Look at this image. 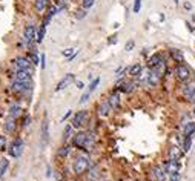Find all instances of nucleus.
Instances as JSON below:
<instances>
[{"label":"nucleus","instance_id":"obj_12","mask_svg":"<svg viewBox=\"0 0 195 181\" xmlns=\"http://www.w3.org/2000/svg\"><path fill=\"white\" fill-rule=\"evenodd\" d=\"M51 3H52V0H32V9H34V13L37 16L42 17L48 11Z\"/></svg>","mask_w":195,"mask_h":181},{"label":"nucleus","instance_id":"obj_35","mask_svg":"<svg viewBox=\"0 0 195 181\" xmlns=\"http://www.w3.org/2000/svg\"><path fill=\"white\" fill-rule=\"evenodd\" d=\"M100 80H102L100 77H95V78H94V80H92V81L89 83V86H88L86 89H89L91 92H94V90H95L97 87H99V84H100Z\"/></svg>","mask_w":195,"mask_h":181},{"label":"nucleus","instance_id":"obj_37","mask_svg":"<svg viewBox=\"0 0 195 181\" xmlns=\"http://www.w3.org/2000/svg\"><path fill=\"white\" fill-rule=\"evenodd\" d=\"M52 19H54V17H51V16H49L48 13H45V14H43V16L40 17V23H42V25H45V26L48 28V25H49V23L52 22Z\"/></svg>","mask_w":195,"mask_h":181},{"label":"nucleus","instance_id":"obj_27","mask_svg":"<svg viewBox=\"0 0 195 181\" xmlns=\"http://www.w3.org/2000/svg\"><path fill=\"white\" fill-rule=\"evenodd\" d=\"M141 72H143V66H141L140 63H135V65L129 66L128 75H129V77H132V78H137V77H140V74H141Z\"/></svg>","mask_w":195,"mask_h":181},{"label":"nucleus","instance_id":"obj_33","mask_svg":"<svg viewBox=\"0 0 195 181\" xmlns=\"http://www.w3.org/2000/svg\"><path fill=\"white\" fill-rule=\"evenodd\" d=\"M72 131H74V127H72V124L69 123V124H66V127H65V131H63V143H68V140L69 138H72Z\"/></svg>","mask_w":195,"mask_h":181},{"label":"nucleus","instance_id":"obj_49","mask_svg":"<svg viewBox=\"0 0 195 181\" xmlns=\"http://www.w3.org/2000/svg\"><path fill=\"white\" fill-rule=\"evenodd\" d=\"M31 124V117L29 115H25V118H23V123H22V127L25 129V127H28Z\"/></svg>","mask_w":195,"mask_h":181},{"label":"nucleus","instance_id":"obj_55","mask_svg":"<svg viewBox=\"0 0 195 181\" xmlns=\"http://www.w3.org/2000/svg\"><path fill=\"white\" fill-rule=\"evenodd\" d=\"M193 114H195V109H193Z\"/></svg>","mask_w":195,"mask_h":181},{"label":"nucleus","instance_id":"obj_6","mask_svg":"<svg viewBox=\"0 0 195 181\" xmlns=\"http://www.w3.org/2000/svg\"><path fill=\"white\" fill-rule=\"evenodd\" d=\"M137 84L138 83H135L132 80H126L125 77H122L115 83V90H118L120 94H132L137 87Z\"/></svg>","mask_w":195,"mask_h":181},{"label":"nucleus","instance_id":"obj_19","mask_svg":"<svg viewBox=\"0 0 195 181\" xmlns=\"http://www.w3.org/2000/svg\"><path fill=\"white\" fill-rule=\"evenodd\" d=\"M86 173H88V179L89 181H97L99 178H102V172H100V166L99 164H92L91 163V167H89V170Z\"/></svg>","mask_w":195,"mask_h":181},{"label":"nucleus","instance_id":"obj_34","mask_svg":"<svg viewBox=\"0 0 195 181\" xmlns=\"http://www.w3.org/2000/svg\"><path fill=\"white\" fill-rule=\"evenodd\" d=\"M94 5H95V0H80V6L88 9V11L91 8H94Z\"/></svg>","mask_w":195,"mask_h":181},{"label":"nucleus","instance_id":"obj_30","mask_svg":"<svg viewBox=\"0 0 195 181\" xmlns=\"http://www.w3.org/2000/svg\"><path fill=\"white\" fill-rule=\"evenodd\" d=\"M8 169H9V158H6V157L0 158V179L6 175Z\"/></svg>","mask_w":195,"mask_h":181},{"label":"nucleus","instance_id":"obj_39","mask_svg":"<svg viewBox=\"0 0 195 181\" xmlns=\"http://www.w3.org/2000/svg\"><path fill=\"white\" fill-rule=\"evenodd\" d=\"M181 178V173L180 172H172V173H167V181H180Z\"/></svg>","mask_w":195,"mask_h":181},{"label":"nucleus","instance_id":"obj_36","mask_svg":"<svg viewBox=\"0 0 195 181\" xmlns=\"http://www.w3.org/2000/svg\"><path fill=\"white\" fill-rule=\"evenodd\" d=\"M6 149H8V138H6V135L0 134V152L6 150Z\"/></svg>","mask_w":195,"mask_h":181},{"label":"nucleus","instance_id":"obj_26","mask_svg":"<svg viewBox=\"0 0 195 181\" xmlns=\"http://www.w3.org/2000/svg\"><path fill=\"white\" fill-rule=\"evenodd\" d=\"M45 35H46V26L40 23V25L37 26V32H36V43H37V45L43 43Z\"/></svg>","mask_w":195,"mask_h":181},{"label":"nucleus","instance_id":"obj_41","mask_svg":"<svg viewBox=\"0 0 195 181\" xmlns=\"http://www.w3.org/2000/svg\"><path fill=\"white\" fill-rule=\"evenodd\" d=\"M141 9V0H134V5H132V13L138 14Z\"/></svg>","mask_w":195,"mask_h":181},{"label":"nucleus","instance_id":"obj_28","mask_svg":"<svg viewBox=\"0 0 195 181\" xmlns=\"http://www.w3.org/2000/svg\"><path fill=\"white\" fill-rule=\"evenodd\" d=\"M160 81H161V75L157 74L155 71H151V69H149V87H155V86H158Z\"/></svg>","mask_w":195,"mask_h":181},{"label":"nucleus","instance_id":"obj_9","mask_svg":"<svg viewBox=\"0 0 195 181\" xmlns=\"http://www.w3.org/2000/svg\"><path fill=\"white\" fill-rule=\"evenodd\" d=\"M11 63L14 65L16 69H29V71H34V68H36L26 55H16L11 60Z\"/></svg>","mask_w":195,"mask_h":181},{"label":"nucleus","instance_id":"obj_18","mask_svg":"<svg viewBox=\"0 0 195 181\" xmlns=\"http://www.w3.org/2000/svg\"><path fill=\"white\" fill-rule=\"evenodd\" d=\"M17 126H19L17 120H16V118L8 117V118H6V121L3 123V132H5V134H16Z\"/></svg>","mask_w":195,"mask_h":181},{"label":"nucleus","instance_id":"obj_44","mask_svg":"<svg viewBox=\"0 0 195 181\" xmlns=\"http://www.w3.org/2000/svg\"><path fill=\"white\" fill-rule=\"evenodd\" d=\"M54 176H55L57 181H65V172H62V170H55Z\"/></svg>","mask_w":195,"mask_h":181},{"label":"nucleus","instance_id":"obj_38","mask_svg":"<svg viewBox=\"0 0 195 181\" xmlns=\"http://www.w3.org/2000/svg\"><path fill=\"white\" fill-rule=\"evenodd\" d=\"M91 95H92V92H91L89 89H86L84 92H83V95L80 97L78 103H80V105H84V103H88V100H89V97H91Z\"/></svg>","mask_w":195,"mask_h":181},{"label":"nucleus","instance_id":"obj_14","mask_svg":"<svg viewBox=\"0 0 195 181\" xmlns=\"http://www.w3.org/2000/svg\"><path fill=\"white\" fill-rule=\"evenodd\" d=\"M163 61H166L164 60V57H163V54L161 52H155V54H152L149 58H148V69H155L158 65H161Z\"/></svg>","mask_w":195,"mask_h":181},{"label":"nucleus","instance_id":"obj_21","mask_svg":"<svg viewBox=\"0 0 195 181\" xmlns=\"http://www.w3.org/2000/svg\"><path fill=\"white\" fill-rule=\"evenodd\" d=\"M95 143H97L95 134H94L92 131H89V132H88V138H86V144H84V149H83V152L89 153L91 150H94V147H95Z\"/></svg>","mask_w":195,"mask_h":181},{"label":"nucleus","instance_id":"obj_57","mask_svg":"<svg viewBox=\"0 0 195 181\" xmlns=\"http://www.w3.org/2000/svg\"><path fill=\"white\" fill-rule=\"evenodd\" d=\"M0 158H2V157H0Z\"/></svg>","mask_w":195,"mask_h":181},{"label":"nucleus","instance_id":"obj_48","mask_svg":"<svg viewBox=\"0 0 195 181\" xmlns=\"http://www.w3.org/2000/svg\"><path fill=\"white\" fill-rule=\"evenodd\" d=\"M183 8H184V11L190 13L192 11V3L189 2V0H184V2H183Z\"/></svg>","mask_w":195,"mask_h":181},{"label":"nucleus","instance_id":"obj_23","mask_svg":"<svg viewBox=\"0 0 195 181\" xmlns=\"http://www.w3.org/2000/svg\"><path fill=\"white\" fill-rule=\"evenodd\" d=\"M32 74L34 71H29V69H16V80H32Z\"/></svg>","mask_w":195,"mask_h":181},{"label":"nucleus","instance_id":"obj_47","mask_svg":"<svg viewBox=\"0 0 195 181\" xmlns=\"http://www.w3.org/2000/svg\"><path fill=\"white\" fill-rule=\"evenodd\" d=\"M72 115H74V112H72V109H69V111H66V114L62 117V120H60V121H62V123H65V121H66L68 118H71Z\"/></svg>","mask_w":195,"mask_h":181},{"label":"nucleus","instance_id":"obj_43","mask_svg":"<svg viewBox=\"0 0 195 181\" xmlns=\"http://www.w3.org/2000/svg\"><path fill=\"white\" fill-rule=\"evenodd\" d=\"M134 48H135V42H134V40H128V42H126V45H125V51L131 52Z\"/></svg>","mask_w":195,"mask_h":181},{"label":"nucleus","instance_id":"obj_3","mask_svg":"<svg viewBox=\"0 0 195 181\" xmlns=\"http://www.w3.org/2000/svg\"><path fill=\"white\" fill-rule=\"evenodd\" d=\"M25 147H26V143L23 140V137H16L9 144H8V153L11 158H20L22 153L25 152Z\"/></svg>","mask_w":195,"mask_h":181},{"label":"nucleus","instance_id":"obj_50","mask_svg":"<svg viewBox=\"0 0 195 181\" xmlns=\"http://www.w3.org/2000/svg\"><path fill=\"white\" fill-rule=\"evenodd\" d=\"M78 54H80V49H77V51H75V52H74V54H72L71 57H68V63H71V61H74V60L77 58V55H78Z\"/></svg>","mask_w":195,"mask_h":181},{"label":"nucleus","instance_id":"obj_16","mask_svg":"<svg viewBox=\"0 0 195 181\" xmlns=\"http://www.w3.org/2000/svg\"><path fill=\"white\" fill-rule=\"evenodd\" d=\"M163 167H164L166 173H172V172H180V169H181V163H180V160H171V158H169L167 161H164Z\"/></svg>","mask_w":195,"mask_h":181},{"label":"nucleus","instance_id":"obj_31","mask_svg":"<svg viewBox=\"0 0 195 181\" xmlns=\"http://www.w3.org/2000/svg\"><path fill=\"white\" fill-rule=\"evenodd\" d=\"M183 135H193L195 134V121H187L183 124V129H181Z\"/></svg>","mask_w":195,"mask_h":181},{"label":"nucleus","instance_id":"obj_20","mask_svg":"<svg viewBox=\"0 0 195 181\" xmlns=\"http://www.w3.org/2000/svg\"><path fill=\"white\" fill-rule=\"evenodd\" d=\"M22 115H23V108H22L19 103H13V105L9 106V109H8V117L19 120Z\"/></svg>","mask_w":195,"mask_h":181},{"label":"nucleus","instance_id":"obj_29","mask_svg":"<svg viewBox=\"0 0 195 181\" xmlns=\"http://www.w3.org/2000/svg\"><path fill=\"white\" fill-rule=\"evenodd\" d=\"M183 153H184L183 149L178 147V146H172V147H169V158H171V160H181Z\"/></svg>","mask_w":195,"mask_h":181},{"label":"nucleus","instance_id":"obj_53","mask_svg":"<svg viewBox=\"0 0 195 181\" xmlns=\"http://www.w3.org/2000/svg\"><path fill=\"white\" fill-rule=\"evenodd\" d=\"M75 84H77V89H84V83L81 80H75Z\"/></svg>","mask_w":195,"mask_h":181},{"label":"nucleus","instance_id":"obj_40","mask_svg":"<svg viewBox=\"0 0 195 181\" xmlns=\"http://www.w3.org/2000/svg\"><path fill=\"white\" fill-rule=\"evenodd\" d=\"M46 13H48V14H49V16H51V17H55V16H57V14H58V8H57V6H55V5H54V3H51V5H49V8H48V11H46Z\"/></svg>","mask_w":195,"mask_h":181},{"label":"nucleus","instance_id":"obj_15","mask_svg":"<svg viewBox=\"0 0 195 181\" xmlns=\"http://www.w3.org/2000/svg\"><path fill=\"white\" fill-rule=\"evenodd\" d=\"M106 100H108V103H109V106L112 108V111L114 109H118L120 108V103H122V98H120V92L118 90H112V92L106 97Z\"/></svg>","mask_w":195,"mask_h":181},{"label":"nucleus","instance_id":"obj_51","mask_svg":"<svg viewBox=\"0 0 195 181\" xmlns=\"http://www.w3.org/2000/svg\"><path fill=\"white\" fill-rule=\"evenodd\" d=\"M52 169H51V164H46V178H51L52 176Z\"/></svg>","mask_w":195,"mask_h":181},{"label":"nucleus","instance_id":"obj_17","mask_svg":"<svg viewBox=\"0 0 195 181\" xmlns=\"http://www.w3.org/2000/svg\"><path fill=\"white\" fill-rule=\"evenodd\" d=\"M111 111H112V108L109 106L108 100L100 102V103H99V106H97V114H99V117H102V118L108 117V115L111 114Z\"/></svg>","mask_w":195,"mask_h":181},{"label":"nucleus","instance_id":"obj_32","mask_svg":"<svg viewBox=\"0 0 195 181\" xmlns=\"http://www.w3.org/2000/svg\"><path fill=\"white\" fill-rule=\"evenodd\" d=\"M88 17V9H84V8H75L74 9V19L75 20H84Z\"/></svg>","mask_w":195,"mask_h":181},{"label":"nucleus","instance_id":"obj_56","mask_svg":"<svg viewBox=\"0 0 195 181\" xmlns=\"http://www.w3.org/2000/svg\"><path fill=\"white\" fill-rule=\"evenodd\" d=\"M66 2H69V0H66Z\"/></svg>","mask_w":195,"mask_h":181},{"label":"nucleus","instance_id":"obj_5","mask_svg":"<svg viewBox=\"0 0 195 181\" xmlns=\"http://www.w3.org/2000/svg\"><path fill=\"white\" fill-rule=\"evenodd\" d=\"M32 87H34V81H32V80H25V81H22V80H14L13 84H11V89L14 90L16 94H20V95H25V94L31 92Z\"/></svg>","mask_w":195,"mask_h":181},{"label":"nucleus","instance_id":"obj_42","mask_svg":"<svg viewBox=\"0 0 195 181\" xmlns=\"http://www.w3.org/2000/svg\"><path fill=\"white\" fill-rule=\"evenodd\" d=\"M77 49H78V48H68V49H65V51H62V55L68 58V57H71V55H72V54H74V52H75Z\"/></svg>","mask_w":195,"mask_h":181},{"label":"nucleus","instance_id":"obj_54","mask_svg":"<svg viewBox=\"0 0 195 181\" xmlns=\"http://www.w3.org/2000/svg\"><path fill=\"white\" fill-rule=\"evenodd\" d=\"M172 2H174V3H178V2H180V0H172Z\"/></svg>","mask_w":195,"mask_h":181},{"label":"nucleus","instance_id":"obj_13","mask_svg":"<svg viewBox=\"0 0 195 181\" xmlns=\"http://www.w3.org/2000/svg\"><path fill=\"white\" fill-rule=\"evenodd\" d=\"M151 178H152V181H166L167 173L163 166H154L151 170Z\"/></svg>","mask_w":195,"mask_h":181},{"label":"nucleus","instance_id":"obj_2","mask_svg":"<svg viewBox=\"0 0 195 181\" xmlns=\"http://www.w3.org/2000/svg\"><path fill=\"white\" fill-rule=\"evenodd\" d=\"M36 32H37V25L34 22H29V23H26L23 26V29H22V40L25 42L26 49L34 48V46H39L36 43Z\"/></svg>","mask_w":195,"mask_h":181},{"label":"nucleus","instance_id":"obj_11","mask_svg":"<svg viewBox=\"0 0 195 181\" xmlns=\"http://www.w3.org/2000/svg\"><path fill=\"white\" fill-rule=\"evenodd\" d=\"M75 75L72 74V72H68V74H65V77L55 84V87H54V92H60V90H63V89H66L68 86H71L72 83H75Z\"/></svg>","mask_w":195,"mask_h":181},{"label":"nucleus","instance_id":"obj_22","mask_svg":"<svg viewBox=\"0 0 195 181\" xmlns=\"http://www.w3.org/2000/svg\"><path fill=\"white\" fill-rule=\"evenodd\" d=\"M71 150H72V144H68V143H65V144H62L58 149H57V158H60V160H65V158H68L69 155H71Z\"/></svg>","mask_w":195,"mask_h":181},{"label":"nucleus","instance_id":"obj_25","mask_svg":"<svg viewBox=\"0 0 195 181\" xmlns=\"http://www.w3.org/2000/svg\"><path fill=\"white\" fill-rule=\"evenodd\" d=\"M169 54H171V57H172L174 61H177V63H183L184 61V54H183L181 49L172 48V49H169Z\"/></svg>","mask_w":195,"mask_h":181},{"label":"nucleus","instance_id":"obj_46","mask_svg":"<svg viewBox=\"0 0 195 181\" xmlns=\"http://www.w3.org/2000/svg\"><path fill=\"white\" fill-rule=\"evenodd\" d=\"M117 40H118V35H117V34H112V35H109V39H108V45H115Z\"/></svg>","mask_w":195,"mask_h":181},{"label":"nucleus","instance_id":"obj_8","mask_svg":"<svg viewBox=\"0 0 195 181\" xmlns=\"http://www.w3.org/2000/svg\"><path fill=\"white\" fill-rule=\"evenodd\" d=\"M174 74H175V77H177L181 83L189 81V80H190V75H192L190 68H189L186 63H178V65L175 66V69H174Z\"/></svg>","mask_w":195,"mask_h":181},{"label":"nucleus","instance_id":"obj_45","mask_svg":"<svg viewBox=\"0 0 195 181\" xmlns=\"http://www.w3.org/2000/svg\"><path fill=\"white\" fill-rule=\"evenodd\" d=\"M46 68V54L42 52L40 54V69H45Z\"/></svg>","mask_w":195,"mask_h":181},{"label":"nucleus","instance_id":"obj_4","mask_svg":"<svg viewBox=\"0 0 195 181\" xmlns=\"http://www.w3.org/2000/svg\"><path fill=\"white\" fill-rule=\"evenodd\" d=\"M89 120H91V112H89L88 109H81V111H77V112L72 115L71 124H72L74 129L78 131V129H83Z\"/></svg>","mask_w":195,"mask_h":181},{"label":"nucleus","instance_id":"obj_7","mask_svg":"<svg viewBox=\"0 0 195 181\" xmlns=\"http://www.w3.org/2000/svg\"><path fill=\"white\" fill-rule=\"evenodd\" d=\"M88 132H89V129H78V131L72 135V138H71L72 147H75L77 150H83V149H84V144H86Z\"/></svg>","mask_w":195,"mask_h":181},{"label":"nucleus","instance_id":"obj_24","mask_svg":"<svg viewBox=\"0 0 195 181\" xmlns=\"http://www.w3.org/2000/svg\"><path fill=\"white\" fill-rule=\"evenodd\" d=\"M195 90V81H186V83H183V86H181V94H183V97L184 98H187L192 92Z\"/></svg>","mask_w":195,"mask_h":181},{"label":"nucleus","instance_id":"obj_52","mask_svg":"<svg viewBox=\"0 0 195 181\" xmlns=\"http://www.w3.org/2000/svg\"><path fill=\"white\" fill-rule=\"evenodd\" d=\"M187 102H189V103H192V105H195V90H193V92L187 97Z\"/></svg>","mask_w":195,"mask_h":181},{"label":"nucleus","instance_id":"obj_1","mask_svg":"<svg viewBox=\"0 0 195 181\" xmlns=\"http://www.w3.org/2000/svg\"><path fill=\"white\" fill-rule=\"evenodd\" d=\"M91 167V160L89 157L86 155H77L74 160H72V164H71V169H72V173L75 176H81L84 175Z\"/></svg>","mask_w":195,"mask_h":181},{"label":"nucleus","instance_id":"obj_10","mask_svg":"<svg viewBox=\"0 0 195 181\" xmlns=\"http://www.w3.org/2000/svg\"><path fill=\"white\" fill-rule=\"evenodd\" d=\"M49 120H48V117L45 115V118L42 120V123H40V144H42V147H46L48 146V143H49Z\"/></svg>","mask_w":195,"mask_h":181}]
</instances>
